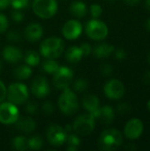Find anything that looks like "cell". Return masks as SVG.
<instances>
[{
  "label": "cell",
  "instance_id": "obj_12",
  "mask_svg": "<svg viewBox=\"0 0 150 151\" xmlns=\"http://www.w3.org/2000/svg\"><path fill=\"white\" fill-rule=\"evenodd\" d=\"M31 93L37 98H44L46 97L50 92V88L47 79L43 76H37L34 79L30 87Z\"/></svg>",
  "mask_w": 150,
  "mask_h": 151
},
{
  "label": "cell",
  "instance_id": "obj_26",
  "mask_svg": "<svg viewBox=\"0 0 150 151\" xmlns=\"http://www.w3.org/2000/svg\"><path fill=\"white\" fill-rule=\"evenodd\" d=\"M11 144L13 149L18 151H25L28 150V139H27L25 136L19 135L13 138Z\"/></svg>",
  "mask_w": 150,
  "mask_h": 151
},
{
  "label": "cell",
  "instance_id": "obj_39",
  "mask_svg": "<svg viewBox=\"0 0 150 151\" xmlns=\"http://www.w3.org/2000/svg\"><path fill=\"white\" fill-rule=\"evenodd\" d=\"M83 56H88L91 52H92V47L89 43H87V42H84L80 45V47Z\"/></svg>",
  "mask_w": 150,
  "mask_h": 151
},
{
  "label": "cell",
  "instance_id": "obj_43",
  "mask_svg": "<svg viewBox=\"0 0 150 151\" xmlns=\"http://www.w3.org/2000/svg\"><path fill=\"white\" fill-rule=\"evenodd\" d=\"M141 0H124V2L128 4V5H131V6H133V5H136Z\"/></svg>",
  "mask_w": 150,
  "mask_h": 151
},
{
  "label": "cell",
  "instance_id": "obj_49",
  "mask_svg": "<svg viewBox=\"0 0 150 151\" xmlns=\"http://www.w3.org/2000/svg\"><path fill=\"white\" fill-rule=\"evenodd\" d=\"M147 107H148V110L150 111V100L148 102V104H147Z\"/></svg>",
  "mask_w": 150,
  "mask_h": 151
},
{
  "label": "cell",
  "instance_id": "obj_46",
  "mask_svg": "<svg viewBox=\"0 0 150 151\" xmlns=\"http://www.w3.org/2000/svg\"><path fill=\"white\" fill-rule=\"evenodd\" d=\"M125 149H126V150H136V147H135V146H133V145L128 144Z\"/></svg>",
  "mask_w": 150,
  "mask_h": 151
},
{
  "label": "cell",
  "instance_id": "obj_24",
  "mask_svg": "<svg viewBox=\"0 0 150 151\" xmlns=\"http://www.w3.org/2000/svg\"><path fill=\"white\" fill-rule=\"evenodd\" d=\"M40 56L39 54L35 51V50H27L24 56V61L25 63L31 66V67H34V66H37L39 64H40Z\"/></svg>",
  "mask_w": 150,
  "mask_h": 151
},
{
  "label": "cell",
  "instance_id": "obj_2",
  "mask_svg": "<svg viewBox=\"0 0 150 151\" xmlns=\"http://www.w3.org/2000/svg\"><path fill=\"white\" fill-rule=\"evenodd\" d=\"M65 49L64 41L57 36L48 37L40 45V53L45 58L56 59L61 56Z\"/></svg>",
  "mask_w": 150,
  "mask_h": 151
},
{
  "label": "cell",
  "instance_id": "obj_30",
  "mask_svg": "<svg viewBox=\"0 0 150 151\" xmlns=\"http://www.w3.org/2000/svg\"><path fill=\"white\" fill-rule=\"evenodd\" d=\"M54 111H55L54 104L50 101H45L44 103H42L41 106V111L43 115L50 116L54 112Z\"/></svg>",
  "mask_w": 150,
  "mask_h": 151
},
{
  "label": "cell",
  "instance_id": "obj_19",
  "mask_svg": "<svg viewBox=\"0 0 150 151\" xmlns=\"http://www.w3.org/2000/svg\"><path fill=\"white\" fill-rule=\"evenodd\" d=\"M82 105L83 108L93 116L97 111V110L100 108V102L98 97L95 95L88 94L85 96L82 99Z\"/></svg>",
  "mask_w": 150,
  "mask_h": 151
},
{
  "label": "cell",
  "instance_id": "obj_38",
  "mask_svg": "<svg viewBox=\"0 0 150 151\" xmlns=\"http://www.w3.org/2000/svg\"><path fill=\"white\" fill-rule=\"evenodd\" d=\"M11 19L15 22H20L24 19V14L20 10L14 9L11 12Z\"/></svg>",
  "mask_w": 150,
  "mask_h": 151
},
{
  "label": "cell",
  "instance_id": "obj_29",
  "mask_svg": "<svg viewBox=\"0 0 150 151\" xmlns=\"http://www.w3.org/2000/svg\"><path fill=\"white\" fill-rule=\"evenodd\" d=\"M88 87V81L87 79L80 78L73 83V90L79 93H82L87 90Z\"/></svg>",
  "mask_w": 150,
  "mask_h": 151
},
{
  "label": "cell",
  "instance_id": "obj_21",
  "mask_svg": "<svg viewBox=\"0 0 150 151\" xmlns=\"http://www.w3.org/2000/svg\"><path fill=\"white\" fill-rule=\"evenodd\" d=\"M70 12L75 18L82 19L88 13V7L82 1H74L70 5Z\"/></svg>",
  "mask_w": 150,
  "mask_h": 151
},
{
  "label": "cell",
  "instance_id": "obj_50",
  "mask_svg": "<svg viewBox=\"0 0 150 151\" xmlns=\"http://www.w3.org/2000/svg\"><path fill=\"white\" fill-rule=\"evenodd\" d=\"M148 60H149V64H150V53H149V58H148Z\"/></svg>",
  "mask_w": 150,
  "mask_h": 151
},
{
  "label": "cell",
  "instance_id": "obj_3",
  "mask_svg": "<svg viewBox=\"0 0 150 151\" xmlns=\"http://www.w3.org/2000/svg\"><path fill=\"white\" fill-rule=\"evenodd\" d=\"M57 104L60 111L66 116H72L75 114L79 108L77 96L69 88L62 90V94L58 98Z\"/></svg>",
  "mask_w": 150,
  "mask_h": 151
},
{
  "label": "cell",
  "instance_id": "obj_5",
  "mask_svg": "<svg viewBox=\"0 0 150 151\" xmlns=\"http://www.w3.org/2000/svg\"><path fill=\"white\" fill-rule=\"evenodd\" d=\"M95 118L90 113L81 114L78 116L73 122V131L80 136L88 135L95 127Z\"/></svg>",
  "mask_w": 150,
  "mask_h": 151
},
{
  "label": "cell",
  "instance_id": "obj_36",
  "mask_svg": "<svg viewBox=\"0 0 150 151\" xmlns=\"http://www.w3.org/2000/svg\"><path fill=\"white\" fill-rule=\"evenodd\" d=\"M117 109H118V111L121 115L128 114V113L131 111V110H132L131 106H130L128 104H126V103H121V104H119L118 105Z\"/></svg>",
  "mask_w": 150,
  "mask_h": 151
},
{
  "label": "cell",
  "instance_id": "obj_11",
  "mask_svg": "<svg viewBox=\"0 0 150 151\" xmlns=\"http://www.w3.org/2000/svg\"><path fill=\"white\" fill-rule=\"evenodd\" d=\"M103 91L108 98L118 100L123 97L125 95V86L119 80L112 79L106 82L103 88Z\"/></svg>",
  "mask_w": 150,
  "mask_h": 151
},
{
  "label": "cell",
  "instance_id": "obj_23",
  "mask_svg": "<svg viewBox=\"0 0 150 151\" xmlns=\"http://www.w3.org/2000/svg\"><path fill=\"white\" fill-rule=\"evenodd\" d=\"M32 68L27 65H21L17 66L13 71V75L16 79L19 81H25L30 78L32 75Z\"/></svg>",
  "mask_w": 150,
  "mask_h": 151
},
{
  "label": "cell",
  "instance_id": "obj_52",
  "mask_svg": "<svg viewBox=\"0 0 150 151\" xmlns=\"http://www.w3.org/2000/svg\"><path fill=\"white\" fill-rule=\"evenodd\" d=\"M109 1H111V2H113L114 0H109Z\"/></svg>",
  "mask_w": 150,
  "mask_h": 151
},
{
  "label": "cell",
  "instance_id": "obj_48",
  "mask_svg": "<svg viewBox=\"0 0 150 151\" xmlns=\"http://www.w3.org/2000/svg\"><path fill=\"white\" fill-rule=\"evenodd\" d=\"M146 5L150 10V0H146Z\"/></svg>",
  "mask_w": 150,
  "mask_h": 151
},
{
  "label": "cell",
  "instance_id": "obj_4",
  "mask_svg": "<svg viewBox=\"0 0 150 151\" xmlns=\"http://www.w3.org/2000/svg\"><path fill=\"white\" fill-rule=\"evenodd\" d=\"M57 0H34L32 8L36 16L41 19H50L57 11Z\"/></svg>",
  "mask_w": 150,
  "mask_h": 151
},
{
  "label": "cell",
  "instance_id": "obj_33",
  "mask_svg": "<svg viewBox=\"0 0 150 151\" xmlns=\"http://www.w3.org/2000/svg\"><path fill=\"white\" fill-rule=\"evenodd\" d=\"M29 4V0H11V4L13 9L22 10L26 8Z\"/></svg>",
  "mask_w": 150,
  "mask_h": 151
},
{
  "label": "cell",
  "instance_id": "obj_45",
  "mask_svg": "<svg viewBox=\"0 0 150 151\" xmlns=\"http://www.w3.org/2000/svg\"><path fill=\"white\" fill-rule=\"evenodd\" d=\"M65 131H66L67 133H71V132L73 130V128H72V126L71 124H68V125H66V126L65 127Z\"/></svg>",
  "mask_w": 150,
  "mask_h": 151
},
{
  "label": "cell",
  "instance_id": "obj_1",
  "mask_svg": "<svg viewBox=\"0 0 150 151\" xmlns=\"http://www.w3.org/2000/svg\"><path fill=\"white\" fill-rule=\"evenodd\" d=\"M123 143L121 133L115 128L104 130L99 136L98 148L102 151H113L118 149Z\"/></svg>",
  "mask_w": 150,
  "mask_h": 151
},
{
  "label": "cell",
  "instance_id": "obj_47",
  "mask_svg": "<svg viewBox=\"0 0 150 151\" xmlns=\"http://www.w3.org/2000/svg\"><path fill=\"white\" fill-rule=\"evenodd\" d=\"M146 27H147V29L150 31V19H148V21H147V23H146Z\"/></svg>",
  "mask_w": 150,
  "mask_h": 151
},
{
  "label": "cell",
  "instance_id": "obj_34",
  "mask_svg": "<svg viewBox=\"0 0 150 151\" xmlns=\"http://www.w3.org/2000/svg\"><path fill=\"white\" fill-rule=\"evenodd\" d=\"M6 38L9 42H18L21 40V35L20 34L16 31V30H11L10 32L7 33L6 35Z\"/></svg>",
  "mask_w": 150,
  "mask_h": 151
},
{
  "label": "cell",
  "instance_id": "obj_27",
  "mask_svg": "<svg viewBox=\"0 0 150 151\" xmlns=\"http://www.w3.org/2000/svg\"><path fill=\"white\" fill-rule=\"evenodd\" d=\"M66 142L68 144L66 150L68 151H76L80 145V139L76 134H70L67 135Z\"/></svg>",
  "mask_w": 150,
  "mask_h": 151
},
{
  "label": "cell",
  "instance_id": "obj_51",
  "mask_svg": "<svg viewBox=\"0 0 150 151\" xmlns=\"http://www.w3.org/2000/svg\"><path fill=\"white\" fill-rule=\"evenodd\" d=\"M2 70V63H1V61H0V71Z\"/></svg>",
  "mask_w": 150,
  "mask_h": 151
},
{
  "label": "cell",
  "instance_id": "obj_41",
  "mask_svg": "<svg viewBox=\"0 0 150 151\" xmlns=\"http://www.w3.org/2000/svg\"><path fill=\"white\" fill-rule=\"evenodd\" d=\"M6 90H7V88H6L5 85L4 84L3 81H0V104L2 102H4V100L6 97Z\"/></svg>",
  "mask_w": 150,
  "mask_h": 151
},
{
  "label": "cell",
  "instance_id": "obj_10",
  "mask_svg": "<svg viewBox=\"0 0 150 151\" xmlns=\"http://www.w3.org/2000/svg\"><path fill=\"white\" fill-rule=\"evenodd\" d=\"M46 137L51 146L60 147L66 142L67 132L61 126L50 125L47 129Z\"/></svg>",
  "mask_w": 150,
  "mask_h": 151
},
{
  "label": "cell",
  "instance_id": "obj_20",
  "mask_svg": "<svg viewBox=\"0 0 150 151\" xmlns=\"http://www.w3.org/2000/svg\"><path fill=\"white\" fill-rule=\"evenodd\" d=\"M114 50L115 48L113 45L103 42V43L96 44L93 48V54L97 58H103L109 57Z\"/></svg>",
  "mask_w": 150,
  "mask_h": 151
},
{
  "label": "cell",
  "instance_id": "obj_40",
  "mask_svg": "<svg viewBox=\"0 0 150 151\" xmlns=\"http://www.w3.org/2000/svg\"><path fill=\"white\" fill-rule=\"evenodd\" d=\"M115 57H116V58L118 60L122 61V60H124V59L126 58L127 53H126V51L124 49H118L116 50V52H115Z\"/></svg>",
  "mask_w": 150,
  "mask_h": 151
},
{
  "label": "cell",
  "instance_id": "obj_28",
  "mask_svg": "<svg viewBox=\"0 0 150 151\" xmlns=\"http://www.w3.org/2000/svg\"><path fill=\"white\" fill-rule=\"evenodd\" d=\"M43 146V139L40 135L32 136L28 139V149L32 150H39Z\"/></svg>",
  "mask_w": 150,
  "mask_h": 151
},
{
  "label": "cell",
  "instance_id": "obj_7",
  "mask_svg": "<svg viewBox=\"0 0 150 151\" xmlns=\"http://www.w3.org/2000/svg\"><path fill=\"white\" fill-rule=\"evenodd\" d=\"M87 35L94 41H101L106 38L109 33L107 25L97 19H90L85 27Z\"/></svg>",
  "mask_w": 150,
  "mask_h": 151
},
{
  "label": "cell",
  "instance_id": "obj_8",
  "mask_svg": "<svg viewBox=\"0 0 150 151\" xmlns=\"http://www.w3.org/2000/svg\"><path fill=\"white\" fill-rule=\"evenodd\" d=\"M73 80V72L67 66H59L53 74L52 82L56 88L63 90L70 87Z\"/></svg>",
  "mask_w": 150,
  "mask_h": 151
},
{
  "label": "cell",
  "instance_id": "obj_42",
  "mask_svg": "<svg viewBox=\"0 0 150 151\" xmlns=\"http://www.w3.org/2000/svg\"><path fill=\"white\" fill-rule=\"evenodd\" d=\"M11 4V0H0V11L5 10Z\"/></svg>",
  "mask_w": 150,
  "mask_h": 151
},
{
  "label": "cell",
  "instance_id": "obj_15",
  "mask_svg": "<svg viewBox=\"0 0 150 151\" xmlns=\"http://www.w3.org/2000/svg\"><path fill=\"white\" fill-rule=\"evenodd\" d=\"M43 35V28L39 23H31L25 28L24 36L27 41L34 42L39 41Z\"/></svg>",
  "mask_w": 150,
  "mask_h": 151
},
{
  "label": "cell",
  "instance_id": "obj_35",
  "mask_svg": "<svg viewBox=\"0 0 150 151\" xmlns=\"http://www.w3.org/2000/svg\"><path fill=\"white\" fill-rule=\"evenodd\" d=\"M9 27V22L6 16L3 13H0V34L4 33Z\"/></svg>",
  "mask_w": 150,
  "mask_h": 151
},
{
  "label": "cell",
  "instance_id": "obj_25",
  "mask_svg": "<svg viewBox=\"0 0 150 151\" xmlns=\"http://www.w3.org/2000/svg\"><path fill=\"white\" fill-rule=\"evenodd\" d=\"M59 65L55 59L46 58L42 64V70L48 74H54L58 69Z\"/></svg>",
  "mask_w": 150,
  "mask_h": 151
},
{
  "label": "cell",
  "instance_id": "obj_9",
  "mask_svg": "<svg viewBox=\"0 0 150 151\" xmlns=\"http://www.w3.org/2000/svg\"><path fill=\"white\" fill-rule=\"evenodd\" d=\"M19 117L17 105L11 102L0 104V123L3 125H12Z\"/></svg>",
  "mask_w": 150,
  "mask_h": 151
},
{
  "label": "cell",
  "instance_id": "obj_13",
  "mask_svg": "<svg viewBox=\"0 0 150 151\" xmlns=\"http://www.w3.org/2000/svg\"><path fill=\"white\" fill-rule=\"evenodd\" d=\"M82 25L77 19H70L62 27V35L67 40H76L82 33Z\"/></svg>",
  "mask_w": 150,
  "mask_h": 151
},
{
  "label": "cell",
  "instance_id": "obj_31",
  "mask_svg": "<svg viewBox=\"0 0 150 151\" xmlns=\"http://www.w3.org/2000/svg\"><path fill=\"white\" fill-rule=\"evenodd\" d=\"M39 106L35 101H28L26 104V111L27 114L34 115L38 111Z\"/></svg>",
  "mask_w": 150,
  "mask_h": 151
},
{
  "label": "cell",
  "instance_id": "obj_44",
  "mask_svg": "<svg viewBox=\"0 0 150 151\" xmlns=\"http://www.w3.org/2000/svg\"><path fill=\"white\" fill-rule=\"evenodd\" d=\"M144 82L150 85V71L146 73V74L144 76Z\"/></svg>",
  "mask_w": 150,
  "mask_h": 151
},
{
  "label": "cell",
  "instance_id": "obj_14",
  "mask_svg": "<svg viewBox=\"0 0 150 151\" xmlns=\"http://www.w3.org/2000/svg\"><path fill=\"white\" fill-rule=\"evenodd\" d=\"M143 129H144V125L141 119H132L126 123L124 132H125V135L128 139L136 140L139 137H141V135L143 133Z\"/></svg>",
  "mask_w": 150,
  "mask_h": 151
},
{
  "label": "cell",
  "instance_id": "obj_6",
  "mask_svg": "<svg viewBox=\"0 0 150 151\" xmlns=\"http://www.w3.org/2000/svg\"><path fill=\"white\" fill-rule=\"evenodd\" d=\"M6 98L9 102L19 105L28 99V89L27 86L21 82L11 83L6 90Z\"/></svg>",
  "mask_w": 150,
  "mask_h": 151
},
{
  "label": "cell",
  "instance_id": "obj_32",
  "mask_svg": "<svg viewBox=\"0 0 150 151\" xmlns=\"http://www.w3.org/2000/svg\"><path fill=\"white\" fill-rule=\"evenodd\" d=\"M89 12H90V14L93 17V19H97L101 16V14L103 12V8L101 5L94 4L90 5Z\"/></svg>",
  "mask_w": 150,
  "mask_h": 151
},
{
  "label": "cell",
  "instance_id": "obj_16",
  "mask_svg": "<svg viewBox=\"0 0 150 151\" xmlns=\"http://www.w3.org/2000/svg\"><path fill=\"white\" fill-rule=\"evenodd\" d=\"M94 117L103 125H110L115 119V112L111 106L104 105L97 110Z\"/></svg>",
  "mask_w": 150,
  "mask_h": 151
},
{
  "label": "cell",
  "instance_id": "obj_37",
  "mask_svg": "<svg viewBox=\"0 0 150 151\" xmlns=\"http://www.w3.org/2000/svg\"><path fill=\"white\" fill-rule=\"evenodd\" d=\"M100 72L103 76H110L113 73V67L109 64H103L100 67Z\"/></svg>",
  "mask_w": 150,
  "mask_h": 151
},
{
  "label": "cell",
  "instance_id": "obj_17",
  "mask_svg": "<svg viewBox=\"0 0 150 151\" xmlns=\"http://www.w3.org/2000/svg\"><path fill=\"white\" fill-rule=\"evenodd\" d=\"M3 58L8 63L16 64L21 61L23 58V53L19 48L10 45V46H6L3 50Z\"/></svg>",
  "mask_w": 150,
  "mask_h": 151
},
{
  "label": "cell",
  "instance_id": "obj_18",
  "mask_svg": "<svg viewBox=\"0 0 150 151\" xmlns=\"http://www.w3.org/2000/svg\"><path fill=\"white\" fill-rule=\"evenodd\" d=\"M14 124L17 130L24 134H31L36 127V123L31 117H19Z\"/></svg>",
  "mask_w": 150,
  "mask_h": 151
},
{
  "label": "cell",
  "instance_id": "obj_22",
  "mask_svg": "<svg viewBox=\"0 0 150 151\" xmlns=\"http://www.w3.org/2000/svg\"><path fill=\"white\" fill-rule=\"evenodd\" d=\"M82 57H83V54H82L80 47H77V46L70 47L65 53L66 60L71 64L79 63L81 60Z\"/></svg>",
  "mask_w": 150,
  "mask_h": 151
}]
</instances>
